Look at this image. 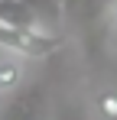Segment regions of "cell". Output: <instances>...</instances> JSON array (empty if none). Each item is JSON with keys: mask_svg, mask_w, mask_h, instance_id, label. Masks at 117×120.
<instances>
[{"mask_svg": "<svg viewBox=\"0 0 117 120\" xmlns=\"http://www.w3.org/2000/svg\"><path fill=\"white\" fill-rule=\"evenodd\" d=\"M62 45V36H46V33H20L0 26V49L13 52L20 59H49Z\"/></svg>", "mask_w": 117, "mask_h": 120, "instance_id": "cell-1", "label": "cell"}, {"mask_svg": "<svg viewBox=\"0 0 117 120\" xmlns=\"http://www.w3.org/2000/svg\"><path fill=\"white\" fill-rule=\"evenodd\" d=\"M0 120H49V101L39 88H29V91H20V98H13Z\"/></svg>", "mask_w": 117, "mask_h": 120, "instance_id": "cell-2", "label": "cell"}, {"mask_svg": "<svg viewBox=\"0 0 117 120\" xmlns=\"http://www.w3.org/2000/svg\"><path fill=\"white\" fill-rule=\"evenodd\" d=\"M29 13L36 16L39 29L49 36H62V20H65V0H23Z\"/></svg>", "mask_w": 117, "mask_h": 120, "instance_id": "cell-3", "label": "cell"}, {"mask_svg": "<svg viewBox=\"0 0 117 120\" xmlns=\"http://www.w3.org/2000/svg\"><path fill=\"white\" fill-rule=\"evenodd\" d=\"M0 26L7 29H20V33H42L36 16L29 13V7L23 0H0ZM49 36V33H46Z\"/></svg>", "mask_w": 117, "mask_h": 120, "instance_id": "cell-4", "label": "cell"}, {"mask_svg": "<svg viewBox=\"0 0 117 120\" xmlns=\"http://www.w3.org/2000/svg\"><path fill=\"white\" fill-rule=\"evenodd\" d=\"M20 55L7 52L0 55V94H13L23 88V65H20Z\"/></svg>", "mask_w": 117, "mask_h": 120, "instance_id": "cell-5", "label": "cell"}, {"mask_svg": "<svg viewBox=\"0 0 117 120\" xmlns=\"http://www.w3.org/2000/svg\"><path fill=\"white\" fill-rule=\"evenodd\" d=\"M94 110L104 120H117V91H101L94 101Z\"/></svg>", "mask_w": 117, "mask_h": 120, "instance_id": "cell-6", "label": "cell"}, {"mask_svg": "<svg viewBox=\"0 0 117 120\" xmlns=\"http://www.w3.org/2000/svg\"><path fill=\"white\" fill-rule=\"evenodd\" d=\"M111 7H114V13H117V0H114V3H111Z\"/></svg>", "mask_w": 117, "mask_h": 120, "instance_id": "cell-7", "label": "cell"}, {"mask_svg": "<svg viewBox=\"0 0 117 120\" xmlns=\"http://www.w3.org/2000/svg\"><path fill=\"white\" fill-rule=\"evenodd\" d=\"M111 3H114V0H111Z\"/></svg>", "mask_w": 117, "mask_h": 120, "instance_id": "cell-8", "label": "cell"}]
</instances>
